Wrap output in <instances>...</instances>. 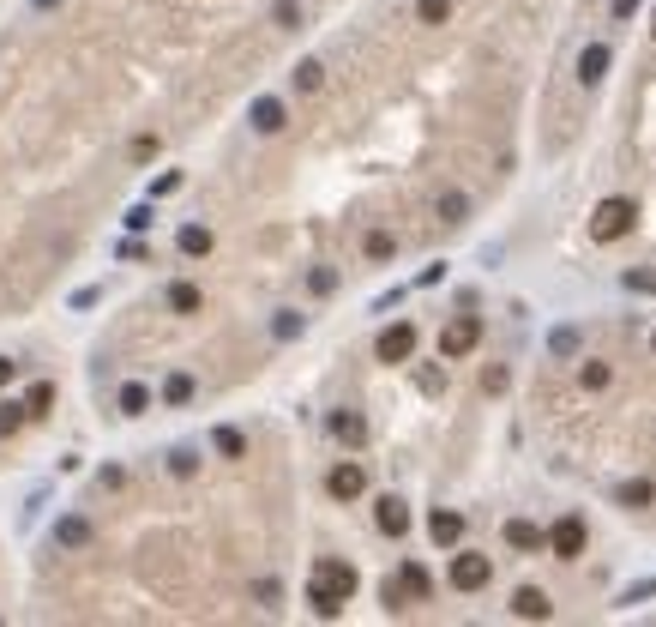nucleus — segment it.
Here are the masks:
<instances>
[{"label":"nucleus","mask_w":656,"mask_h":627,"mask_svg":"<svg viewBox=\"0 0 656 627\" xmlns=\"http://www.w3.org/2000/svg\"><path fill=\"white\" fill-rule=\"evenodd\" d=\"M356 586H361V573L350 561H338V555H319L314 561V579H307V604H314V615H343V604L356 597Z\"/></svg>","instance_id":"nucleus-1"},{"label":"nucleus","mask_w":656,"mask_h":627,"mask_svg":"<svg viewBox=\"0 0 656 627\" xmlns=\"http://www.w3.org/2000/svg\"><path fill=\"white\" fill-rule=\"evenodd\" d=\"M428 591H434L428 567H421V561H403V567H398V579H386V604H392V609H403V604H421Z\"/></svg>","instance_id":"nucleus-2"},{"label":"nucleus","mask_w":656,"mask_h":627,"mask_svg":"<svg viewBox=\"0 0 656 627\" xmlns=\"http://www.w3.org/2000/svg\"><path fill=\"white\" fill-rule=\"evenodd\" d=\"M584 543H590V525H584L578 513H566V519H554V525H548V555H554V561H578V555H584Z\"/></svg>","instance_id":"nucleus-3"},{"label":"nucleus","mask_w":656,"mask_h":627,"mask_svg":"<svg viewBox=\"0 0 656 627\" xmlns=\"http://www.w3.org/2000/svg\"><path fill=\"white\" fill-rule=\"evenodd\" d=\"M633 223H638V205L633 200H602L597 218H590V236H597V242H620Z\"/></svg>","instance_id":"nucleus-4"},{"label":"nucleus","mask_w":656,"mask_h":627,"mask_svg":"<svg viewBox=\"0 0 656 627\" xmlns=\"http://www.w3.org/2000/svg\"><path fill=\"white\" fill-rule=\"evenodd\" d=\"M476 345H482V320L476 314H457V320L439 332V356H446V363H464Z\"/></svg>","instance_id":"nucleus-5"},{"label":"nucleus","mask_w":656,"mask_h":627,"mask_svg":"<svg viewBox=\"0 0 656 627\" xmlns=\"http://www.w3.org/2000/svg\"><path fill=\"white\" fill-rule=\"evenodd\" d=\"M446 579H452V591H482L488 579H494V561H488V555H476V549H457Z\"/></svg>","instance_id":"nucleus-6"},{"label":"nucleus","mask_w":656,"mask_h":627,"mask_svg":"<svg viewBox=\"0 0 656 627\" xmlns=\"http://www.w3.org/2000/svg\"><path fill=\"white\" fill-rule=\"evenodd\" d=\"M325 488H332V501H361V495H368V470H361L356 459H343V465H332Z\"/></svg>","instance_id":"nucleus-7"},{"label":"nucleus","mask_w":656,"mask_h":627,"mask_svg":"<svg viewBox=\"0 0 656 627\" xmlns=\"http://www.w3.org/2000/svg\"><path fill=\"white\" fill-rule=\"evenodd\" d=\"M374 350H379V363H410V356H416V326H410V320L386 326Z\"/></svg>","instance_id":"nucleus-8"},{"label":"nucleus","mask_w":656,"mask_h":627,"mask_svg":"<svg viewBox=\"0 0 656 627\" xmlns=\"http://www.w3.org/2000/svg\"><path fill=\"white\" fill-rule=\"evenodd\" d=\"M512 615H518V622H548L554 604H548V591H542V586H518L512 591Z\"/></svg>","instance_id":"nucleus-9"},{"label":"nucleus","mask_w":656,"mask_h":627,"mask_svg":"<svg viewBox=\"0 0 656 627\" xmlns=\"http://www.w3.org/2000/svg\"><path fill=\"white\" fill-rule=\"evenodd\" d=\"M374 525L386 531V537H403V531H410V506H403L398 495H379L374 501Z\"/></svg>","instance_id":"nucleus-10"},{"label":"nucleus","mask_w":656,"mask_h":627,"mask_svg":"<svg viewBox=\"0 0 656 627\" xmlns=\"http://www.w3.org/2000/svg\"><path fill=\"white\" fill-rule=\"evenodd\" d=\"M506 543L524 549V555H536V549H548V531L530 525V519H506Z\"/></svg>","instance_id":"nucleus-11"},{"label":"nucleus","mask_w":656,"mask_h":627,"mask_svg":"<svg viewBox=\"0 0 656 627\" xmlns=\"http://www.w3.org/2000/svg\"><path fill=\"white\" fill-rule=\"evenodd\" d=\"M247 121H253V133H283V121H289V115H283V103H278V97H259Z\"/></svg>","instance_id":"nucleus-12"},{"label":"nucleus","mask_w":656,"mask_h":627,"mask_svg":"<svg viewBox=\"0 0 656 627\" xmlns=\"http://www.w3.org/2000/svg\"><path fill=\"white\" fill-rule=\"evenodd\" d=\"M332 434L343 446H361L368 441V423H361V410H332Z\"/></svg>","instance_id":"nucleus-13"},{"label":"nucleus","mask_w":656,"mask_h":627,"mask_svg":"<svg viewBox=\"0 0 656 627\" xmlns=\"http://www.w3.org/2000/svg\"><path fill=\"white\" fill-rule=\"evenodd\" d=\"M608 73V42H590L584 55H578V85H597Z\"/></svg>","instance_id":"nucleus-14"},{"label":"nucleus","mask_w":656,"mask_h":627,"mask_svg":"<svg viewBox=\"0 0 656 627\" xmlns=\"http://www.w3.org/2000/svg\"><path fill=\"white\" fill-rule=\"evenodd\" d=\"M428 537H434L439 549H452L457 537H464V513H434V519H428Z\"/></svg>","instance_id":"nucleus-15"},{"label":"nucleus","mask_w":656,"mask_h":627,"mask_svg":"<svg viewBox=\"0 0 656 627\" xmlns=\"http://www.w3.org/2000/svg\"><path fill=\"white\" fill-rule=\"evenodd\" d=\"M91 543V525H84L79 513H73V519H60L55 525V549H84Z\"/></svg>","instance_id":"nucleus-16"},{"label":"nucleus","mask_w":656,"mask_h":627,"mask_svg":"<svg viewBox=\"0 0 656 627\" xmlns=\"http://www.w3.org/2000/svg\"><path fill=\"white\" fill-rule=\"evenodd\" d=\"M169 308H175V314H199V308H205L199 283H169Z\"/></svg>","instance_id":"nucleus-17"},{"label":"nucleus","mask_w":656,"mask_h":627,"mask_svg":"<svg viewBox=\"0 0 656 627\" xmlns=\"http://www.w3.org/2000/svg\"><path fill=\"white\" fill-rule=\"evenodd\" d=\"M289 85H296L301 97H314L319 85H325V67H319V61H301V67H296V73H289Z\"/></svg>","instance_id":"nucleus-18"},{"label":"nucleus","mask_w":656,"mask_h":627,"mask_svg":"<svg viewBox=\"0 0 656 627\" xmlns=\"http://www.w3.org/2000/svg\"><path fill=\"white\" fill-rule=\"evenodd\" d=\"M181 254L205 260V254H211V229H205V223H187V229H181Z\"/></svg>","instance_id":"nucleus-19"},{"label":"nucleus","mask_w":656,"mask_h":627,"mask_svg":"<svg viewBox=\"0 0 656 627\" xmlns=\"http://www.w3.org/2000/svg\"><path fill=\"white\" fill-rule=\"evenodd\" d=\"M163 405H193V374H169V381H163Z\"/></svg>","instance_id":"nucleus-20"},{"label":"nucleus","mask_w":656,"mask_h":627,"mask_svg":"<svg viewBox=\"0 0 656 627\" xmlns=\"http://www.w3.org/2000/svg\"><path fill=\"white\" fill-rule=\"evenodd\" d=\"M656 501V483L651 477H633V483H620V506H651Z\"/></svg>","instance_id":"nucleus-21"},{"label":"nucleus","mask_w":656,"mask_h":627,"mask_svg":"<svg viewBox=\"0 0 656 627\" xmlns=\"http://www.w3.org/2000/svg\"><path fill=\"white\" fill-rule=\"evenodd\" d=\"M145 410H151V392L139 381H127L120 386V417H145Z\"/></svg>","instance_id":"nucleus-22"},{"label":"nucleus","mask_w":656,"mask_h":627,"mask_svg":"<svg viewBox=\"0 0 656 627\" xmlns=\"http://www.w3.org/2000/svg\"><path fill=\"white\" fill-rule=\"evenodd\" d=\"M361 254H368V260H392V254H398V242H392V229H368V242H361Z\"/></svg>","instance_id":"nucleus-23"},{"label":"nucleus","mask_w":656,"mask_h":627,"mask_svg":"<svg viewBox=\"0 0 656 627\" xmlns=\"http://www.w3.org/2000/svg\"><path fill=\"white\" fill-rule=\"evenodd\" d=\"M608 381H615V368H608V363H584V368H578V386H584V392H602Z\"/></svg>","instance_id":"nucleus-24"},{"label":"nucleus","mask_w":656,"mask_h":627,"mask_svg":"<svg viewBox=\"0 0 656 627\" xmlns=\"http://www.w3.org/2000/svg\"><path fill=\"white\" fill-rule=\"evenodd\" d=\"M470 218V200L464 193H439V223H464Z\"/></svg>","instance_id":"nucleus-25"},{"label":"nucleus","mask_w":656,"mask_h":627,"mask_svg":"<svg viewBox=\"0 0 656 627\" xmlns=\"http://www.w3.org/2000/svg\"><path fill=\"white\" fill-rule=\"evenodd\" d=\"M211 446H217L223 459H241V452H247V441H241V428H217V434H211Z\"/></svg>","instance_id":"nucleus-26"},{"label":"nucleus","mask_w":656,"mask_h":627,"mask_svg":"<svg viewBox=\"0 0 656 627\" xmlns=\"http://www.w3.org/2000/svg\"><path fill=\"white\" fill-rule=\"evenodd\" d=\"M416 19L421 24H446L452 19V0H416Z\"/></svg>","instance_id":"nucleus-27"},{"label":"nucleus","mask_w":656,"mask_h":627,"mask_svg":"<svg viewBox=\"0 0 656 627\" xmlns=\"http://www.w3.org/2000/svg\"><path fill=\"white\" fill-rule=\"evenodd\" d=\"M24 417H31V405H0V441H6V434H19Z\"/></svg>","instance_id":"nucleus-28"},{"label":"nucleus","mask_w":656,"mask_h":627,"mask_svg":"<svg viewBox=\"0 0 656 627\" xmlns=\"http://www.w3.org/2000/svg\"><path fill=\"white\" fill-rule=\"evenodd\" d=\"M271 24H278V31H296V24H301V6H296V0H278V6H271Z\"/></svg>","instance_id":"nucleus-29"},{"label":"nucleus","mask_w":656,"mask_h":627,"mask_svg":"<svg viewBox=\"0 0 656 627\" xmlns=\"http://www.w3.org/2000/svg\"><path fill=\"white\" fill-rule=\"evenodd\" d=\"M169 470H175V477H193V470H199V452H193V446L169 452Z\"/></svg>","instance_id":"nucleus-30"},{"label":"nucleus","mask_w":656,"mask_h":627,"mask_svg":"<svg viewBox=\"0 0 656 627\" xmlns=\"http://www.w3.org/2000/svg\"><path fill=\"white\" fill-rule=\"evenodd\" d=\"M24 405H31V417H42V410L55 405V386H49V381H37V386H31V399H24Z\"/></svg>","instance_id":"nucleus-31"},{"label":"nucleus","mask_w":656,"mask_h":627,"mask_svg":"<svg viewBox=\"0 0 656 627\" xmlns=\"http://www.w3.org/2000/svg\"><path fill=\"white\" fill-rule=\"evenodd\" d=\"M548 350H554V356H572V350H578V332H572V326H560L554 338H548Z\"/></svg>","instance_id":"nucleus-32"},{"label":"nucleus","mask_w":656,"mask_h":627,"mask_svg":"<svg viewBox=\"0 0 656 627\" xmlns=\"http://www.w3.org/2000/svg\"><path fill=\"white\" fill-rule=\"evenodd\" d=\"M271 332H278V338H301V314H289V308H283L278 320H271Z\"/></svg>","instance_id":"nucleus-33"},{"label":"nucleus","mask_w":656,"mask_h":627,"mask_svg":"<svg viewBox=\"0 0 656 627\" xmlns=\"http://www.w3.org/2000/svg\"><path fill=\"white\" fill-rule=\"evenodd\" d=\"M506 386H512L506 368H482V392H506Z\"/></svg>","instance_id":"nucleus-34"},{"label":"nucleus","mask_w":656,"mask_h":627,"mask_svg":"<svg viewBox=\"0 0 656 627\" xmlns=\"http://www.w3.org/2000/svg\"><path fill=\"white\" fill-rule=\"evenodd\" d=\"M307 283H314V296H332V290H338V272H325V265H319Z\"/></svg>","instance_id":"nucleus-35"},{"label":"nucleus","mask_w":656,"mask_h":627,"mask_svg":"<svg viewBox=\"0 0 656 627\" xmlns=\"http://www.w3.org/2000/svg\"><path fill=\"white\" fill-rule=\"evenodd\" d=\"M127 229H151V205H133L127 211Z\"/></svg>","instance_id":"nucleus-36"},{"label":"nucleus","mask_w":656,"mask_h":627,"mask_svg":"<svg viewBox=\"0 0 656 627\" xmlns=\"http://www.w3.org/2000/svg\"><path fill=\"white\" fill-rule=\"evenodd\" d=\"M626 290H656V278L651 272H626Z\"/></svg>","instance_id":"nucleus-37"},{"label":"nucleus","mask_w":656,"mask_h":627,"mask_svg":"<svg viewBox=\"0 0 656 627\" xmlns=\"http://www.w3.org/2000/svg\"><path fill=\"white\" fill-rule=\"evenodd\" d=\"M638 13V0H615V19H633Z\"/></svg>","instance_id":"nucleus-38"},{"label":"nucleus","mask_w":656,"mask_h":627,"mask_svg":"<svg viewBox=\"0 0 656 627\" xmlns=\"http://www.w3.org/2000/svg\"><path fill=\"white\" fill-rule=\"evenodd\" d=\"M6 381H13V363H0V386H6Z\"/></svg>","instance_id":"nucleus-39"},{"label":"nucleus","mask_w":656,"mask_h":627,"mask_svg":"<svg viewBox=\"0 0 656 627\" xmlns=\"http://www.w3.org/2000/svg\"><path fill=\"white\" fill-rule=\"evenodd\" d=\"M37 6H60V0H37Z\"/></svg>","instance_id":"nucleus-40"},{"label":"nucleus","mask_w":656,"mask_h":627,"mask_svg":"<svg viewBox=\"0 0 656 627\" xmlns=\"http://www.w3.org/2000/svg\"><path fill=\"white\" fill-rule=\"evenodd\" d=\"M651 350H656V332H651Z\"/></svg>","instance_id":"nucleus-41"}]
</instances>
